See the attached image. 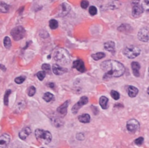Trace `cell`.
<instances>
[{
    "label": "cell",
    "instance_id": "obj_1",
    "mask_svg": "<svg viewBox=\"0 0 149 148\" xmlns=\"http://www.w3.org/2000/svg\"><path fill=\"white\" fill-rule=\"evenodd\" d=\"M101 68L104 70V79L120 77L125 73V67L123 64L114 60H107L101 64Z\"/></svg>",
    "mask_w": 149,
    "mask_h": 148
},
{
    "label": "cell",
    "instance_id": "obj_2",
    "mask_svg": "<svg viewBox=\"0 0 149 148\" xmlns=\"http://www.w3.org/2000/svg\"><path fill=\"white\" fill-rule=\"evenodd\" d=\"M54 58L60 65H68L71 62V56L65 49H58L54 52Z\"/></svg>",
    "mask_w": 149,
    "mask_h": 148
},
{
    "label": "cell",
    "instance_id": "obj_3",
    "mask_svg": "<svg viewBox=\"0 0 149 148\" xmlns=\"http://www.w3.org/2000/svg\"><path fill=\"white\" fill-rule=\"evenodd\" d=\"M35 135L38 140L43 141L45 144H49L52 141V135L49 131L37 129L35 130Z\"/></svg>",
    "mask_w": 149,
    "mask_h": 148
},
{
    "label": "cell",
    "instance_id": "obj_4",
    "mask_svg": "<svg viewBox=\"0 0 149 148\" xmlns=\"http://www.w3.org/2000/svg\"><path fill=\"white\" fill-rule=\"evenodd\" d=\"M140 49L134 46V45H130L127 46L123 49V54L127 57V58L130 59H134L135 58H137L140 54Z\"/></svg>",
    "mask_w": 149,
    "mask_h": 148
},
{
    "label": "cell",
    "instance_id": "obj_5",
    "mask_svg": "<svg viewBox=\"0 0 149 148\" xmlns=\"http://www.w3.org/2000/svg\"><path fill=\"white\" fill-rule=\"evenodd\" d=\"M25 34H26V32L22 26L15 27L11 32V35L15 41H19V40L23 39L25 36Z\"/></svg>",
    "mask_w": 149,
    "mask_h": 148
},
{
    "label": "cell",
    "instance_id": "obj_6",
    "mask_svg": "<svg viewBox=\"0 0 149 148\" xmlns=\"http://www.w3.org/2000/svg\"><path fill=\"white\" fill-rule=\"evenodd\" d=\"M88 98L87 96H82V97L79 99V100L78 102L72 107V108H71L72 113H73L74 114H76L79 112V110L80 109V108L82 107V106H84V105H85V104H88Z\"/></svg>",
    "mask_w": 149,
    "mask_h": 148
},
{
    "label": "cell",
    "instance_id": "obj_7",
    "mask_svg": "<svg viewBox=\"0 0 149 148\" xmlns=\"http://www.w3.org/2000/svg\"><path fill=\"white\" fill-rule=\"evenodd\" d=\"M127 129L130 133H134L139 129V123L135 119H131L127 123Z\"/></svg>",
    "mask_w": 149,
    "mask_h": 148
},
{
    "label": "cell",
    "instance_id": "obj_8",
    "mask_svg": "<svg viewBox=\"0 0 149 148\" xmlns=\"http://www.w3.org/2000/svg\"><path fill=\"white\" fill-rule=\"evenodd\" d=\"M138 37L139 41L143 42H147L149 41V30L147 28H142L139 30L138 33Z\"/></svg>",
    "mask_w": 149,
    "mask_h": 148
},
{
    "label": "cell",
    "instance_id": "obj_9",
    "mask_svg": "<svg viewBox=\"0 0 149 148\" xmlns=\"http://www.w3.org/2000/svg\"><path fill=\"white\" fill-rule=\"evenodd\" d=\"M11 141V137L8 133H3L0 137V148H7Z\"/></svg>",
    "mask_w": 149,
    "mask_h": 148
},
{
    "label": "cell",
    "instance_id": "obj_10",
    "mask_svg": "<svg viewBox=\"0 0 149 148\" xmlns=\"http://www.w3.org/2000/svg\"><path fill=\"white\" fill-rule=\"evenodd\" d=\"M53 73L56 75H61V74H64L68 71L67 68H63V67H60L58 64H54L52 67Z\"/></svg>",
    "mask_w": 149,
    "mask_h": 148
},
{
    "label": "cell",
    "instance_id": "obj_11",
    "mask_svg": "<svg viewBox=\"0 0 149 148\" xmlns=\"http://www.w3.org/2000/svg\"><path fill=\"white\" fill-rule=\"evenodd\" d=\"M73 68H75L76 70H78L79 72H84L85 71V65L83 62L82 60L78 59L76 61H74L73 63Z\"/></svg>",
    "mask_w": 149,
    "mask_h": 148
},
{
    "label": "cell",
    "instance_id": "obj_12",
    "mask_svg": "<svg viewBox=\"0 0 149 148\" xmlns=\"http://www.w3.org/2000/svg\"><path fill=\"white\" fill-rule=\"evenodd\" d=\"M143 8L142 7V5H137V6H134L132 8V16L134 17V18H137V17H139L140 15L143 14Z\"/></svg>",
    "mask_w": 149,
    "mask_h": 148
},
{
    "label": "cell",
    "instance_id": "obj_13",
    "mask_svg": "<svg viewBox=\"0 0 149 148\" xmlns=\"http://www.w3.org/2000/svg\"><path fill=\"white\" fill-rule=\"evenodd\" d=\"M60 8H61V10L58 12V15L60 16H65V15H67L68 14V12L71 10V7L67 3H63L60 6Z\"/></svg>",
    "mask_w": 149,
    "mask_h": 148
},
{
    "label": "cell",
    "instance_id": "obj_14",
    "mask_svg": "<svg viewBox=\"0 0 149 148\" xmlns=\"http://www.w3.org/2000/svg\"><path fill=\"white\" fill-rule=\"evenodd\" d=\"M31 133H32V131H31V129L29 127H24L19 133V137L22 140H25L29 136Z\"/></svg>",
    "mask_w": 149,
    "mask_h": 148
},
{
    "label": "cell",
    "instance_id": "obj_15",
    "mask_svg": "<svg viewBox=\"0 0 149 148\" xmlns=\"http://www.w3.org/2000/svg\"><path fill=\"white\" fill-rule=\"evenodd\" d=\"M131 69H132V72H133L134 76L139 77V69H140L139 63H137V62H133L131 63Z\"/></svg>",
    "mask_w": 149,
    "mask_h": 148
},
{
    "label": "cell",
    "instance_id": "obj_16",
    "mask_svg": "<svg viewBox=\"0 0 149 148\" xmlns=\"http://www.w3.org/2000/svg\"><path fill=\"white\" fill-rule=\"evenodd\" d=\"M127 93H128V96L131 97V98H134L135 96L138 95L139 90L138 88H136L134 86H129L128 88H127Z\"/></svg>",
    "mask_w": 149,
    "mask_h": 148
},
{
    "label": "cell",
    "instance_id": "obj_17",
    "mask_svg": "<svg viewBox=\"0 0 149 148\" xmlns=\"http://www.w3.org/2000/svg\"><path fill=\"white\" fill-rule=\"evenodd\" d=\"M68 104H69V100L66 101V102L62 104V105H61L60 107L58 108V109H57L58 113H60V114H62L63 116H64V115L67 114Z\"/></svg>",
    "mask_w": 149,
    "mask_h": 148
},
{
    "label": "cell",
    "instance_id": "obj_18",
    "mask_svg": "<svg viewBox=\"0 0 149 148\" xmlns=\"http://www.w3.org/2000/svg\"><path fill=\"white\" fill-rule=\"evenodd\" d=\"M104 47L107 51L113 53L115 50V43L113 41H107L104 44Z\"/></svg>",
    "mask_w": 149,
    "mask_h": 148
},
{
    "label": "cell",
    "instance_id": "obj_19",
    "mask_svg": "<svg viewBox=\"0 0 149 148\" xmlns=\"http://www.w3.org/2000/svg\"><path fill=\"white\" fill-rule=\"evenodd\" d=\"M109 100L106 96H101L100 98V105L103 109H106L108 108Z\"/></svg>",
    "mask_w": 149,
    "mask_h": 148
},
{
    "label": "cell",
    "instance_id": "obj_20",
    "mask_svg": "<svg viewBox=\"0 0 149 148\" xmlns=\"http://www.w3.org/2000/svg\"><path fill=\"white\" fill-rule=\"evenodd\" d=\"M79 121L82 123H88L91 120V117L88 114H82L79 116Z\"/></svg>",
    "mask_w": 149,
    "mask_h": 148
},
{
    "label": "cell",
    "instance_id": "obj_21",
    "mask_svg": "<svg viewBox=\"0 0 149 148\" xmlns=\"http://www.w3.org/2000/svg\"><path fill=\"white\" fill-rule=\"evenodd\" d=\"M43 100H45L46 102H50L54 100V96L53 95L52 93L50 92H45L43 95Z\"/></svg>",
    "mask_w": 149,
    "mask_h": 148
},
{
    "label": "cell",
    "instance_id": "obj_22",
    "mask_svg": "<svg viewBox=\"0 0 149 148\" xmlns=\"http://www.w3.org/2000/svg\"><path fill=\"white\" fill-rule=\"evenodd\" d=\"M104 56H105V54H104V53L99 52L97 53V54H93V55H92V58H93L94 60L98 61V60H101L103 58H104Z\"/></svg>",
    "mask_w": 149,
    "mask_h": 148
},
{
    "label": "cell",
    "instance_id": "obj_23",
    "mask_svg": "<svg viewBox=\"0 0 149 148\" xmlns=\"http://www.w3.org/2000/svg\"><path fill=\"white\" fill-rule=\"evenodd\" d=\"M0 10H1V11H2L3 13H7V12H8V11H9V6H8L7 3L2 2L1 4H0Z\"/></svg>",
    "mask_w": 149,
    "mask_h": 148
},
{
    "label": "cell",
    "instance_id": "obj_24",
    "mask_svg": "<svg viewBox=\"0 0 149 148\" xmlns=\"http://www.w3.org/2000/svg\"><path fill=\"white\" fill-rule=\"evenodd\" d=\"M3 44L6 49H10L11 46V39L8 37H5L3 39Z\"/></svg>",
    "mask_w": 149,
    "mask_h": 148
},
{
    "label": "cell",
    "instance_id": "obj_25",
    "mask_svg": "<svg viewBox=\"0 0 149 148\" xmlns=\"http://www.w3.org/2000/svg\"><path fill=\"white\" fill-rule=\"evenodd\" d=\"M15 107H16L18 111H22L23 109L24 108V107H25V103H24V100H19V101H18Z\"/></svg>",
    "mask_w": 149,
    "mask_h": 148
},
{
    "label": "cell",
    "instance_id": "obj_26",
    "mask_svg": "<svg viewBox=\"0 0 149 148\" xmlns=\"http://www.w3.org/2000/svg\"><path fill=\"white\" fill-rule=\"evenodd\" d=\"M49 27L51 29H56L58 27V23L56 19H51L49 21Z\"/></svg>",
    "mask_w": 149,
    "mask_h": 148
},
{
    "label": "cell",
    "instance_id": "obj_27",
    "mask_svg": "<svg viewBox=\"0 0 149 148\" xmlns=\"http://www.w3.org/2000/svg\"><path fill=\"white\" fill-rule=\"evenodd\" d=\"M110 95H111L112 98L113 99V100H119L120 98V94L118 92H116V91H111V92H110Z\"/></svg>",
    "mask_w": 149,
    "mask_h": 148
},
{
    "label": "cell",
    "instance_id": "obj_28",
    "mask_svg": "<svg viewBox=\"0 0 149 148\" xmlns=\"http://www.w3.org/2000/svg\"><path fill=\"white\" fill-rule=\"evenodd\" d=\"M45 74H46V73H45L44 70H43V71H39L37 74V77L38 78V79H39L40 81H42V80L45 79Z\"/></svg>",
    "mask_w": 149,
    "mask_h": 148
},
{
    "label": "cell",
    "instance_id": "obj_29",
    "mask_svg": "<svg viewBox=\"0 0 149 148\" xmlns=\"http://www.w3.org/2000/svg\"><path fill=\"white\" fill-rule=\"evenodd\" d=\"M11 92V90H7V92L5 93V96H4V104L7 106L8 105V97L10 96Z\"/></svg>",
    "mask_w": 149,
    "mask_h": 148
},
{
    "label": "cell",
    "instance_id": "obj_30",
    "mask_svg": "<svg viewBox=\"0 0 149 148\" xmlns=\"http://www.w3.org/2000/svg\"><path fill=\"white\" fill-rule=\"evenodd\" d=\"M35 93H36V88L33 86L30 87L28 89V95H29V96H33L35 95Z\"/></svg>",
    "mask_w": 149,
    "mask_h": 148
},
{
    "label": "cell",
    "instance_id": "obj_31",
    "mask_svg": "<svg viewBox=\"0 0 149 148\" xmlns=\"http://www.w3.org/2000/svg\"><path fill=\"white\" fill-rule=\"evenodd\" d=\"M25 79H26L25 76H19V77H17V78L15 79V83H17V84H21V83H23L24 81L25 80Z\"/></svg>",
    "mask_w": 149,
    "mask_h": 148
},
{
    "label": "cell",
    "instance_id": "obj_32",
    "mask_svg": "<svg viewBox=\"0 0 149 148\" xmlns=\"http://www.w3.org/2000/svg\"><path fill=\"white\" fill-rule=\"evenodd\" d=\"M142 7L145 11H149V0H143L142 3Z\"/></svg>",
    "mask_w": 149,
    "mask_h": 148
},
{
    "label": "cell",
    "instance_id": "obj_33",
    "mask_svg": "<svg viewBox=\"0 0 149 148\" xmlns=\"http://www.w3.org/2000/svg\"><path fill=\"white\" fill-rule=\"evenodd\" d=\"M89 13L90 15H97V9L96 7H94V6H91L89 8Z\"/></svg>",
    "mask_w": 149,
    "mask_h": 148
},
{
    "label": "cell",
    "instance_id": "obj_34",
    "mask_svg": "<svg viewBox=\"0 0 149 148\" xmlns=\"http://www.w3.org/2000/svg\"><path fill=\"white\" fill-rule=\"evenodd\" d=\"M41 68H42V70L45 71V73H48L50 71V66L49 65V64H43L42 66H41Z\"/></svg>",
    "mask_w": 149,
    "mask_h": 148
},
{
    "label": "cell",
    "instance_id": "obj_35",
    "mask_svg": "<svg viewBox=\"0 0 149 148\" xmlns=\"http://www.w3.org/2000/svg\"><path fill=\"white\" fill-rule=\"evenodd\" d=\"M143 137L138 138L136 140L134 141V143L136 145H138V146H141L143 144Z\"/></svg>",
    "mask_w": 149,
    "mask_h": 148
},
{
    "label": "cell",
    "instance_id": "obj_36",
    "mask_svg": "<svg viewBox=\"0 0 149 148\" xmlns=\"http://www.w3.org/2000/svg\"><path fill=\"white\" fill-rule=\"evenodd\" d=\"M81 8H84V9H86V8L88 7V2L87 1V0H83L82 2H81Z\"/></svg>",
    "mask_w": 149,
    "mask_h": 148
},
{
    "label": "cell",
    "instance_id": "obj_37",
    "mask_svg": "<svg viewBox=\"0 0 149 148\" xmlns=\"http://www.w3.org/2000/svg\"><path fill=\"white\" fill-rule=\"evenodd\" d=\"M76 138L78 139V140H80L82 141L84 139V134L83 133H78L77 135H76Z\"/></svg>",
    "mask_w": 149,
    "mask_h": 148
},
{
    "label": "cell",
    "instance_id": "obj_38",
    "mask_svg": "<svg viewBox=\"0 0 149 148\" xmlns=\"http://www.w3.org/2000/svg\"><path fill=\"white\" fill-rule=\"evenodd\" d=\"M139 2H140V0H131V5H132V7L139 5Z\"/></svg>",
    "mask_w": 149,
    "mask_h": 148
},
{
    "label": "cell",
    "instance_id": "obj_39",
    "mask_svg": "<svg viewBox=\"0 0 149 148\" xmlns=\"http://www.w3.org/2000/svg\"><path fill=\"white\" fill-rule=\"evenodd\" d=\"M48 85L49 86V87H50V88H54V83H49Z\"/></svg>",
    "mask_w": 149,
    "mask_h": 148
},
{
    "label": "cell",
    "instance_id": "obj_40",
    "mask_svg": "<svg viewBox=\"0 0 149 148\" xmlns=\"http://www.w3.org/2000/svg\"><path fill=\"white\" fill-rule=\"evenodd\" d=\"M1 67H2V70H5V67H4L3 65H1Z\"/></svg>",
    "mask_w": 149,
    "mask_h": 148
},
{
    "label": "cell",
    "instance_id": "obj_41",
    "mask_svg": "<svg viewBox=\"0 0 149 148\" xmlns=\"http://www.w3.org/2000/svg\"><path fill=\"white\" fill-rule=\"evenodd\" d=\"M148 95H149V88H148Z\"/></svg>",
    "mask_w": 149,
    "mask_h": 148
},
{
    "label": "cell",
    "instance_id": "obj_42",
    "mask_svg": "<svg viewBox=\"0 0 149 148\" xmlns=\"http://www.w3.org/2000/svg\"><path fill=\"white\" fill-rule=\"evenodd\" d=\"M52 1H53V2H54V1H55V0H52Z\"/></svg>",
    "mask_w": 149,
    "mask_h": 148
},
{
    "label": "cell",
    "instance_id": "obj_43",
    "mask_svg": "<svg viewBox=\"0 0 149 148\" xmlns=\"http://www.w3.org/2000/svg\"><path fill=\"white\" fill-rule=\"evenodd\" d=\"M148 74H149V69H148Z\"/></svg>",
    "mask_w": 149,
    "mask_h": 148
},
{
    "label": "cell",
    "instance_id": "obj_44",
    "mask_svg": "<svg viewBox=\"0 0 149 148\" xmlns=\"http://www.w3.org/2000/svg\"><path fill=\"white\" fill-rule=\"evenodd\" d=\"M41 148H44V147H41Z\"/></svg>",
    "mask_w": 149,
    "mask_h": 148
}]
</instances>
